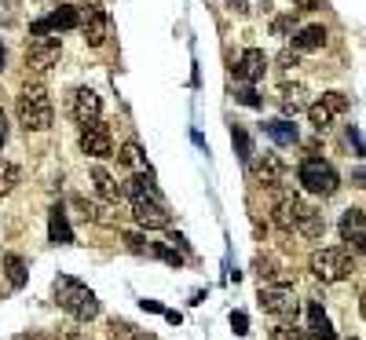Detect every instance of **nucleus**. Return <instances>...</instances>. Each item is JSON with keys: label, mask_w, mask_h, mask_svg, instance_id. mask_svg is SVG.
Wrapping results in <instances>:
<instances>
[{"label": "nucleus", "mask_w": 366, "mask_h": 340, "mask_svg": "<svg viewBox=\"0 0 366 340\" xmlns=\"http://www.w3.org/2000/svg\"><path fill=\"white\" fill-rule=\"evenodd\" d=\"M15 114L26 132H48L55 121V110H52V95L45 84H26L15 99Z\"/></svg>", "instance_id": "obj_1"}, {"label": "nucleus", "mask_w": 366, "mask_h": 340, "mask_svg": "<svg viewBox=\"0 0 366 340\" xmlns=\"http://www.w3.org/2000/svg\"><path fill=\"white\" fill-rule=\"evenodd\" d=\"M55 304L62 311H70L74 318H81V322H92V318H99V300L96 293L88 286H81L77 279H67V274H59L55 279Z\"/></svg>", "instance_id": "obj_2"}, {"label": "nucleus", "mask_w": 366, "mask_h": 340, "mask_svg": "<svg viewBox=\"0 0 366 340\" xmlns=\"http://www.w3.org/2000/svg\"><path fill=\"white\" fill-rule=\"evenodd\" d=\"M308 271L315 274L322 286H333V282L348 279V274L355 271V264H352V257H348V249H344V245H326V249H315L311 252Z\"/></svg>", "instance_id": "obj_3"}, {"label": "nucleus", "mask_w": 366, "mask_h": 340, "mask_svg": "<svg viewBox=\"0 0 366 340\" xmlns=\"http://www.w3.org/2000/svg\"><path fill=\"white\" fill-rule=\"evenodd\" d=\"M297 180H300V187H304L308 194H315V198H333L337 187H341V176L333 172V165L322 161V158H315V154L300 161Z\"/></svg>", "instance_id": "obj_4"}, {"label": "nucleus", "mask_w": 366, "mask_h": 340, "mask_svg": "<svg viewBox=\"0 0 366 340\" xmlns=\"http://www.w3.org/2000/svg\"><path fill=\"white\" fill-rule=\"evenodd\" d=\"M311 205L308 201H300L293 190H286V187H278V190H271V220L282 227V230H297V223H300V216H304Z\"/></svg>", "instance_id": "obj_5"}, {"label": "nucleus", "mask_w": 366, "mask_h": 340, "mask_svg": "<svg viewBox=\"0 0 366 340\" xmlns=\"http://www.w3.org/2000/svg\"><path fill=\"white\" fill-rule=\"evenodd\" d=\"M77 143H81V154H88V158H96V161H103V158H114V139H110V129H106L103 121L81 124V136H77Z\"/></svg>", "instance_id": "obj_6"}, {"label": "nucleus", "mask_w": 366, "mask_h": 340, "mask_svg": "<svg viewBox=\"0 0 366 340\" xmlns=\"http://www.w3.org/2000/svg\"><path fill=\"white\" fill-rule=\"evenodd\" d=\"M81 33H84V45L88 48L106 45V37H110V15H106V8L84 4L81 8Z\"/></svg>", "instance_id": "obj_7"}, {"label": "nucleus", "mask_w": 366, "mask_h": 340, "mask_svg": "<svg viewBox=\"0 0 366 340\" xmlns=\"http://www.w3.org/2000/svg\"><path fill=\"white\" fill-rule=\"evenodd\" d=\"M261 307L275 318H293L300 300H297V293L290 286H268V289H261Z\"/></svg>", "instance_id": "obj_8"}, {"label": "nucleus", "mask_w": 366, "mask_h": 340, "mask_svg": "<svg viewBox=\"0 0 366 340\" xmlns=\"http://www.w3.org/2000/svg\"><path fill=\"white\" fill-rule=\"evenodd\" d=\"M132 212H136V223L143 230H168L172 227V216L165 201H154V198H132Z\"/></svg>", "instance_id": "obj_9"}, {"label": "nucleus", "mask_w": 366, "mask_h": 340, "mask_svg": "<svg viewBox=\"0 0 366 340\" xmlns=\"http://www.w3.org/2000/svg\"><path fill=\"white\" fill-rule=\"evenodd\" d=\"M81 26V8H70V4H59L48 18H37L30 26L33 37H48L52 30H77Z\"/></svg>", "instance_id": "obj_10"}, {"label": "nucleus", "mask_w": 366, "mask_h": 340, "mask_svg": "<svg viewBox=\"0 0 366 340\" xmlns=\"http://www.w3.org/2000/svg\"><path fill=\"white\" fill-rule=\"evenodd\" d=\"M62 55V45H59V37H33L30 45H26V62L33 70H48L55 66Z\"/></svg>", "instance_id": "obj_11"}, {"label": "nucleus", "mask_w": 366, "mask_h": 340, "mask_svg": "<svg viewBox=\"0 0 366 340\" xmlns=\"http://www.w3.org/2000/svg\"><path fill=\"white\" fill-rule=\"evenodd\" d=\"M70 110H74V117H77L81 124H92V121H99V114H103V99H99L96 88H77L74 99H70Z\"/></svg>", "instance_id": "obj_12"}, {"label": "nucleus", "mask_w": 366, "mask_h": 340, "mask_svg": "<svg viewBox=\"0 0 366 340\" xmlns=\"http://www.w3.org/2000/svg\"><path fill=\"white\" fill-rule=\"evenodd\" d=\"M268 74V55L261 48H246L242 59H239V66H234V77H239L242 84H253V81H261Z\"/></svg>", "instance_id": "obj_13"}, {"label": "nucleus", "mask_w": 366, "mask_h": 340, "mask_svg": "<svg viewBox=\"0 0 366 340\" xmlns=\"http://www.w3.org/2000/svg\"><path fill=\"white\" fill-rule=\"evenodd\" d=\"M253 172H256V180H261V183H264L268 190H278V187L286 183V165L278 161L275 154H264L261 161L253 165Z\"/></svg>", "instance_id": "obj_14"}, {"label": "nucleus", "mask_w": 366, "mask_h": 340, "mask_svg": "<svg viewBox=\"0 0 366 340\" xmlns=\"http://www.w3.org/2000/svg\"><path fill=\"white\" fill-rule=\"evenodd\" d=\"M48 238H52L55 245H74V227H70V220H67V212H62V205H55V209L48 212Z\"/></svg>", "instance_id": "obj_15"}, {"label": "nucleus", "mask_w": 366, "mask_h": 340, "mask_svg": "<svg viewBox=\"0 0 366 340\" xmlns=\"http://www.w3.org/2000/svg\"><path fill=\"white\" fill-rule=\"evenodd\" d=\"M322 45H326V26H304L297 37H293V52H319Z\"/></svg>", "instance_id": "obj_16"}, {"label": "nucleus", "mask_w": 366, "mask_h": 340, "mask_svg": "<svg viewBox=\"0 0 366 340\" xmlns=\"http://www.w3.org/2000/svg\"><path fill=\"white\" fill-rule=\"evenodd\" d=\"M264 132L278 143V146H293L297 139H300V132H297V124L290 121V117H278V121H268L264 124Z\"/></svg>", "instance_id": "obj_17"}, {"label": "nucleus", "mask_w": 366, "mask_h": 340, "mask_svg": "<svg viewBox=\"0 0 366 340\" xmlns=\"http://www.w3.org/2000/svg\"><path fill=\"white\" fill-rule=\"evenodd\" d=\"M362 227H366L362 209H344V216H341V238L352 245L355 238H362Z\"/></svg>", "instance_id": "obj_18"}, {"label": "nucleus", "mask_w": 366, "mask_h": 340, "mask_svg": "<svg viewBox=\"0 0 366 340\" xmlns=\"http://www.w3.org/2000/svg\"><path fill=\"white\" fill-rule=\"evenodd\" d=\"M297 235H304V238H311V242L326 235V220H322V212L308 209L304 216H300V223H297Z\"/></svg>", "instance_id": "obj_19"}, {"label": "nucleus", "mask_w": 366, "mask_h": 340, "mask_svg": "<svg viewBox=\"0 0 366 340\" xmlns=\"http://www.w3.org/2000/svg\"><path fill=\"white\" fill-rule=\"evenodd\" d=\"M92 183H96V190H99V194H103L106 201H118V198L125 194V190L114 183V176L106 172V168H92Z\"/></svg>", "instance_id": "obj_20"}, {"label": "nucleus", "mask_w": 366, "mask_h": 340, "mask_svg": "<svg viewBox=\"0 0 366 340\" xmlns=\"http://www.w3.org/2000/svg\"><path fill=\"white\" fill-rule=\"evenodd\" d=\"M333 117H337V114H333V110H330V106L322 102V99L308 106V121H311V129H315V132H326L330 124H333Z\"/></svg>", "instance_id": "obj_21"}, {"label": "nucleus", "mask_w": 366, "mask_h": 340, "mask_svg": "<svg viewBox=\"0 0 366 340\" xmlns=\"http://www.w3.org/2000/svg\"><path fill=\"white\" fill-rule=\"evenodd\" d=\"M18 180H23V172H18V165L0 158V198H8L11 190L18 187Z\"/></svg>", "instance_id": "obj_22"}, {"label": "nucleus", "mask_w": 366, "mask_h": 340, "mask_svg": "<svg viewBox=\"0 0 366 340\" xmlns=\"http://www.w3.org/2000/svg\"><path fill=\"white\" fill-rule=\"evenodd\" d=\"M4 271H8V282H11L15 289H23V286H26V264H23V257L8 252V257H4Z\"/></svg>", "instance_id": "obj_23"}, {"label": "nucleus", "mask_w": 366, "mask_h": 340, "mask_svg": "<svg viewBox=\"0 0 366 340\" xmlns=\"http://www.w3.org/2000/svg\"><path fill=\"white\" fill-rule=\"evenodd\" d=\"M300 110H304V88H282V114L297 117Z\"/></svg>", "instance_id": "obj_24"}, {"label": "nucleus", "mask_w": 366, "mask_h": 340, "mask_svg": "<svg viewBox=\"0 0 366 340\" xmlns=\"http://www.w3.org/2000/svg\"><path fill=\"white\" fill-rule=\"evenodd\" d=\"M231 139H234V146H239V158L249 165V161H253V139L246 136L242 124H231Z\"/></svg>", "instance_id": "obj_25"}, {"label": "nucleus", "mask_w": 366, "mask_h": 340, "mask_svg": "<svg viewBox=\"0 0 366 340\" xmlns=\"http://www.w3.org/2000/svg\"><path fill=\"white\" fill-rule=\"evenodd\" d=\"M256 274H261V279H271V282H278V286H286V274L278 271V264H275L271 257H256Z\"/></svg>", "instance_id": "obj_26"}, {"label": "nucleus", "mask_w": 366, "mask_h": 340, "mask_svg": "<svg viewBox=\"0 0 366 340\" xmlns=\"http://www.w3.org/2000/svg\"><path fill=\"white\" fill-rule=\"evenodd\" d=\"M110 336H114V340H143V333H139L132 322H118V318L110 322Z\"/></svg>", "instance_id": "obj_27"}, {"label": "nucleus", "mask_w": 366, "mask_h": 340, "mask_svg": "<svg viewBox=\"0 0 366 340\" xmlns=\"http://www.w3.org/2000/svg\"><path fill=\"white\" fill-rule=\"evenodd\" d=\"M234 99H239L242 106H253V110L261 106V95H256L253 84H239V88H234Z\"/></svg>", "instance_id": "obj_28"}, {"label": "nucleus", "mask_w": 366, "mask_h": 340, "mask_svg": "<svg viewBox=\"0 0 366 340\" xmlns=\"http://www.w3.org/2000/svg\"><path fill=\"white\" fill-rule=\"evenodd\" d=\"M114 158H118L121 165H128V168H132V165H139V146H136V143H125V146H121V151H118Z\"/></svg>", "instance_id": "obj_29"}, {"label": "nucleus", "mask_w": 366, "mask_h": 340, "mask_svg": "<svg viewBox=\"0 0 366 340\" xmlns=\"http://www.w3.org/2000/svg\"><path fill=\"white\" fill-rule=\"evenodd\" d=\"M322 102H326L333 114H344V110H348V95H344V92H326V95H322Z\"/></svg>", "instance_id": "obj_30"}, {"label": "nucleus", "mask_w": 366, "mask_h": 340, "mask_svg": "<svg viewBox=\"0 0 366 340\" xmlns=\"http://www.w3.org/2000/svg\"><path fill=\"white\" fill-rule=\"evenodd\" d=\"M154 257H161V260H165V264H172V267H180V264H183V257H180V252L172 249V245H161V242L154 245Z\"/></svg>", "instance_id": "obj_31"}, {"label": "nucleus", "mask_w": 366, "mask_h": 340, "mask_svg": "<svg viewBox=\"0 0 366 340\" xmlns=\"http://www.w3.org/2000/svg\"><path fill=\"white\" fill-rule=\"evenodd\" d=\"M271 340H304V336H300V329H293V326H275L271 329Z\"/></svg>", "instance_id": "obj_32"}, {"label": "nucleus", "mask_w": 366, "mask_h": 340, "mask_svg": "<svg viewBox=\"0 0 366 340\" xmlns=\"http://www.w3.org/2000/svg\"><path fill=\"white\" fill-rule=\"evenodd\" d=\"M125 242H128V249H132V252H147V257H154V245L143 242L139 235H125Z\"/></svg>", "instance_id": "obj_33"}, {"label": "nucleus", "mask_w": 366, "mask_h": 340, "mask_svg": "<svg viewBox=\"0 0 366 340\" xmlns=\"http://www.w3.org/2000/svg\"><path fill=\"white\" fill-rule=\"evenodd\" d=\"M231 329L239 333V336H246V333H249V315H246V311H234V315H231Z\"/></svg>", "instance_id": "obj_34"}, {"label": "nucleus", "mask_w": 366, "mask_h": 340, "mask_svg": "<svg viewBox=\"0 0 366 340\" xmlns=\"http://www.w3.org/2000/svg\"><path fill=\"white\" fill-rule=\"evenodd\" d=\"M290 26H293V18H275V23H271V33H275V37H286Z\"/></svg>", "instance_id": "obj_35"}, {"label": "nucleus", "mask_w": 366, "mask_h": 340, "mask_svg": "<svg viewBox=\"0 0 366 340\" xmlns=\"http://www.w3.org/2000/svg\"><path fill=\"white\" fill-rule=\"evenodd\" d=\"M139 307H143V311H150V315H165V307H161L158 300H139Z\"/></svg>", "instance_id": "obj_36"}, {"label": "nucleus", "mask_w": 366, "mask_h": 340, "mask_svg": "<svg viewBox=\"0 0 366 340\" xmlns=\"http://www.w3.org/2000/svg\"><path fill=\"white\" fill-rule=\"evenodd\" d=\"M227 8L239 11V15H249V4H246V0H227Z\"/></svg>", "instance_id": "obj_37"}, {"label": "nucleus", "mask_w": 366, "mask_h": 340, "mask_svg": "<svg viewBox=\"0 0 366 340\" xmlns=\"http://www.w3.org/2000/svg\"><path fill=\"white\" fill-rule=\"evenodd\" d=\"M293 4H297L300 11H315V8L322 4V0H293Z\"/></svg>", "instance_id": "obj_38"}, {"label": "nucleus", "mask_w": 366, "mask_h": 340, "mask_svg": "<svg viewBox=\"0 0 366 340\" xmlns=\"http://www.w3.org/2000/svg\"><path fill=\"white\" fill-rule=\"evenodd\" d=\"M8 143V117H4V110H0V146Z\"/></svg>", "instance_id": "obj_39"}, {"label": "nucleus", "mask_w": 366, "mask_h": 340, "mask_svg": "<svg viewBox=\"0 0 366 340\" xmlns=\"http://www.w3.org/2000/svg\"><path fill=\"white\" fill-rule=\"evenodd\" d=\"M352 183H355V187H366V168H355V172H352Z\"/></svg>", "instance_id": "obj_40"}, {"label": "nucleus", "mask_w": 366, "mask_h": 340, "mask_svg": "<svg viewBox=\"0 0 366 340\" xmlns=\"http://www.w3.org/2000/svg\"><path fill=\"white\" fill-rule=\"evenodd\" d=\"M165 318H168L172 326H180V322H183V315H180V311H165Z\"/></svg>", "instance_id": "obj_41"}, {"label": "nucleus", "mask_w": 366, "mask_h": 340, "mask_svg": "<svg viewBox=\"0 0 366 340\" xmlns=\"http://www.w3.org/2000/svg\"><path fill=\"white\" fill-rule=\"evenodd\" d=\"M359 315H362V322H366V293L359 296Z\"/></svg>", "instance_id": "obj_42"}, {"label": "nucleus", "mask_w": 366, "mask_h": 340, "mask_svg": "<svg viewBox=\"0 0 366 340\" xmlns=\"http://www.w3.org/2000/svg\"><path fill=\"white\" fill-rule=\"evenodd\" d=\"M352 245H355V249H362V252H366V235H362V238H355V242H352Z\"/></svg>", "instance_id": "obj_43"}, {"label": "nucleus", "mask_w": 366, "mask_h": 340, "mask_svg": "<svg viewBox=\"0 0 366 340\" xmlns=\"http://www.w3.org/2000/svg\"><path fill=\"white\" fill-rule=\"evenodd\" d=\"M4 59H8V52H4V45H0V70H4Z\"/></svg>", "instance_id": "obj_44"}, {"label": "nucleus", "mask_w": 366, "mask_h": 340, "mask_svg": "<svg viewBox=\"0 0 366 340\" xmlns=\"http://www.w3.org/2000/svg\"><path fill=\"white\" fill-rule=\"evenodd\" d=\"M8 4H11V8H15V4H18V0H8Z\"/></svg>", "instance_id": "obj_45"}, {"label": "nucleus", "mask_w": 366, "mask_h": 340, "mask_svg": "<svg viewBox=\"0 0 366 340\" xmlns=\"http://www.w3.org/2000/svg\"><path fill=\"white\" fill-rule=\"evenodd\" d=\"M352 340H355V336H352Z\"/></svg>", "instance_id": "obj_46"}]
</instances>
